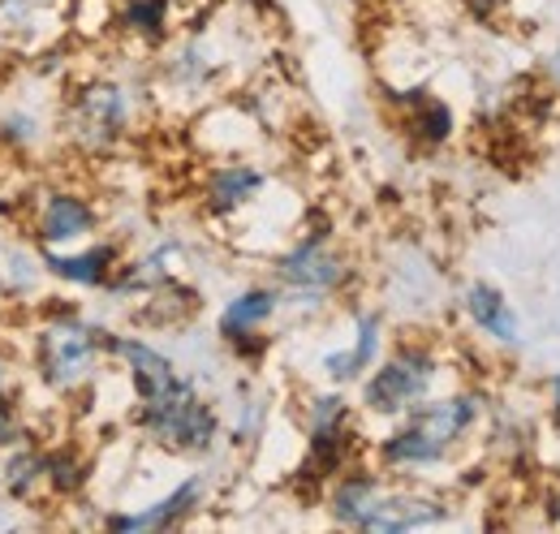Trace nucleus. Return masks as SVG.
<instances>
[{
    "instance_id": "nucleus-6",
    "label": "nucleus",
    "mask_w": 560,
    "mask_h": 534,
    "mask_svg": "<svg viewBox=\"0 0 560 534\" xmlns=\"http://www.w3.org/2000/svg\"><path fill=\"white\" fill-rule=\"evenodd\" d=\"M135 427L155 449L182 453V457H203L220 444V409L195 388L190 375L164 397L135 405Z\"/></svg>"
},
{
    "instance_id": "nucleus-1",
    "label": "nucleus",
    "mask_w": 560,
    "mask_h": 534,
    "mask_svg": "<svg viewBox=\"0 0 560 534\" xmlns=\"http://www.w3.org/2000/svg\"><path fill=\"white\" fill-rule=\"evenodd\" d=\"M488 418V393L483 388H448V393H435L422 405H415L406 418L388 422L384 436H375L371 444V462L384 466L388 474H401V478H422L431 469H444L462 444H470V436L483 427Z\"/></svg>"
},
{
    "instance_id": "nucleus-23",
    "label": "nucleus",
    "mask_w": 560,
    "mask_h": 534,
    "mask_svg": "<svg viewBox=\"0 0 560 534\" xmlns=\"http://www.w3.org/2000/svg\"><path fill=\"white\" fill-rule=\"evenodd\" d=\"M22 440H31V422L22 418V397H18V388L4 384V388H0V453L13 449V444H22Z\"/></svg>"
},
{
    "instance_id": "nucleus-27",
    "label": "nucleus",
    "mask_w": 560,
    "mask_h": 534,
    "mask_svg": "<svg viewBox=\"0 0 560 534\" xmlns=\"http://www.w3.org/2000/svg\"><path fill=\"white\" fill-rule=\"evenodd\" d=\"M544 405H548V418L560 427V371L544 380Z\"/></svg>"
},
{
    "instance_id": "nucleus-22",
    "label": "nucleus",
    "mask_w": 560,
    "mask_h": 534,
    "mask_svg": "<svg viewBox=\"0 0 560 534\" xmlns=\"http://www.w3.org/2000/svg\"><path fill=\"white\" fill-rule=\"evenodd\" d=\"M44 276H48V271H44L39 246L0 237V298H26V293L39 289Z\"/></svg>"
},
{
    "instance_id": "nucleus-4",
    "label": "nucleus",
    "mask_w": 560,
    "mask_h": 534,
    "mask_svg": "<svg viewBox=\"0 0 560 534\" xmlns=\"http://www.w3.org/2000/svg\"><path fill=\"white\" fill-rule=\"evenodd\" d=\"M444 358L431 340H401L393 345L366 375L358 388V414L380 418V422H397L406 418L415 405H422L427 397L440 393V375H444Z\"/></svg>"
},
{
    "instance_id": "nucleus-18",
    "label": "nucleus",
    "mask_w": 560,
    "mask_h": 534,
    "mask_svg": "<svg viewBox=\"0 0 560 534\" xmlns=\"http://www.w3.org/2000/svg\"><path fill=\"white\" fill-rule=\"evenodd\" d=\"M117 35L160 53L177 35V0H117Z\"/></svg>"
},
{
    "instance_id": "nucleus-21",
    "label": "nucleus",
    "mask_w": 560,
    "mask_h": 534,
    "mask_svg": "<svg viewBox=\"0 0 560 534\" xmlns=\"http://www.w3.org/2000/svg\"><path fill=\"white\" fill-rule=\"evenodd\" d=\"M95 478V462L78 444H48L44 449V483L52 500H78Z\"/></svg>"
},
{
    "instance_id": "nucleus-17",
    "label": "nucleus",
    "mask_w": 560,
    "mask_h": 534,
    "mask_svg": "<svg viewBox=\"0 0 560 534\" xmlns=\"http://www.w3.org/2000/svg\"><path fill=\"white\" fill-rule=\"evenodd\" d=\"M388 95H393V104L401 108L406 134L419 138L422 147H444V142L457 134L453 108H448L440 95H431L427 86H401V91H388Z\"/></svg>"
},
{
    "instance_id": "nucleus-9",
    "label": "nucleus",
    "mask_w": 560,
    "mask_h": 534,
    "mask_svg": "<svg viewBox=\"0 0 560 534\" xmlns=\"http://www.w3.org/2000/svg\"><path fill=\"white\" fill-rule=\"evenodd\" d=\"M280 311H284V302H280V285L272 280H259V285H246V289H237L224 306H220V315H215V336L224 340V349L237 358V362H259L264 353H268V324L277 320Z\"/></svg>"
},
{
    "instance_id": "nucleus-20",
    "label": "nucleus",
    "mask_w": 560,
    "mask_h": 534,
    "mask_svg": "<svg viewBox=\"0 0 560 534\" xmlns=\"http://www.w3.org/2000/svg\"><path fill=\"white\" fill-rule=\"evenodd\" d=\"M135 302H139V320L151 324V328H177V324H186L199 311V293L182 276L160 280L155 289H147Z\"/></svg>"
},
{
    "instance_id": "nucleus-15",
    "label": "nucleus",
    "mask_w": 560,
    "mask_h": 534,
    "mask_svg": "<svg viewBox=\"0 0 560 534\" xmlns=\"http://www.w3.org/2000/svg\"><path fill=\"white\" fill-rule=\"evenodd\" d=\"M384 358V315L371 306L353 311V340L346 349H328L319 358V375L337 388L346 384H362V375Z\"/></svg>"
},
{
    "instance_id": "nucleus-24",
    "label": "nucleus",
    "mask_w": 560,
    "mask_h": 534,
    "mask_svg": "<svg viewBox=\"0 0 560 534\" xmlns=\"http://www.w3.org/2000/svg\"><path fill=\"white\" fill-rule=\"evenodd\" d=\"M39 138H44L39 117H31V113H22V108H13V113L0 117V147H9V151H31Z\"/></svg>"
},
{
    "instance_id": "nucleus-31",
    "label": "nucleus",
    "mask_w": 560,
    "mask_h": 534,
    "mask_svg": "<svg viewBox=\"0 0 560 534\" xmlns=\"http://www.w3.org/2000/svg\"><path fill=\"white\" fill-rule=\"evenodd\" d=\"M548 513H552V526H560V491L552 496V504H548Z\"/></svg>"
},
{
    "instance_id": "nucleus-14",
    "label": "nucleus",
    "mask_w": 560,
    "mask_h": 534,
    "mask_svg": "<svg viewBox=\"0 0 560 534\" xmlns=\"http://www.w3.org/2000/svg\"><path fill=\"white\" fill-rule=\"evenodd\" d=\"M44 255V271L70 289H108L117 267L126 264V246L113 237H91L70 251H39Z\"/></svg>"
},
{
    "instance_id": "nucleus-2",
    "label": "nucleus",
    "mask_w": 560,
    "mask_h": 534,
    "mask_svg": "<svg viewBox=\"0 0 560 534\" xmlns=\"http://www.w3.org/2000/svg\"><path fill=\"white\" fill-rule=\"evenodd\" d=\"M353 267L350 251L337 242L332 224H302L277 255H272V280L280 285V302L293 315H319L341 293H350Z\"/></svg>"
},
{
    "instance_id": "nucleus-19",
    "label": "nucleus",
    "mask_w": 560,
    "mask_h": 534,
    "mask_svg": "<svg viewBox=\"0 0 560 534\" xmlns=\"http://www.w3.org/2000/svg\"><path fill=\"white\" fill-rule=\"evenodd\" d=\"M0 491L13 504H35L39 496H48V483H44V444L22 440V444H13V449L0 453Z\"/></svg>"
},
{
    "instance_id": "nucleus-11",
    "label": "nucleus",
    "mask_w": 560,
    "mask_h": 534,
    "mask_svg": "<svg viewBox=\"0 0 560 534\" xmlns=\"http://www.w3.org/2000/svg\"><path fill=\"white\" fill-rule=\"evenodd\" d=\"M268 186H272V177H268L264 164H250V160L229 155V160H220L208 173V182L199 190V202H203L208 220L233 224L237 216H246L250 207H259V202L268 199Z\"/></svg>"
},
{
    "instance_id": "nucleus-16",
    "label": "nucleus",
    "mask_w": 560,
    "mask_h": 534,
    "mask_svg": "<svg viewBox=\"0 0 560 534\" xmlns=\"http://www.w3.org/2000/svg\"><path fill=\"white\" fill-rule=\"evenodd\" d=\"M457 311L466 315V324L475 333H483L500 349H522V320L513 311V302L504 298V289H495L491 280H466L457 289Z\"/></svg>"
},
{
    "instance_id": "nucleus-13",
    "label": "nucleus",
    "mask_w": 560,
    "mask_h": 534,
    "mask_svg": "<svg viewBox=\"0 0 560 534\" xmlns=\"http://www.w3.org/2000/svg\"><path fill=\"white\" fill-rule=\"evenodd\" d=\"M108 353H113V362H121V371H126V380H130V393H135V405L164 397L168 388H177V384L186 380V375L177 371V362H173L164 349H155L151 340H142V336L113 333L108 336Z\"/></svg>"
},
{
    "instance_id": "nucleus-26",
    "label": "nucleus",
    "mask_w": 560,
    "mask_h": 534,
    "mask_svg": "<svg viewBox=\"0 0 560 534\" xmlns=\"http://www.w3.org/2000/svg\"><path fill=\"white\" fill-rule=\"evenodd\" d=\"M22 207H26V195H9V190H0V229L13 224L18 216H26Z\"/></svg>"
},
{
    "instance_id": "nucleus-3",
    "label": "nucleus",
    "mask_w": 560,
    "mask_h": 534,
    "mask_svg": "<svg viewBox=\"0 0 560 534\" xmlns=\"http://www.w3.org/2000/svg\"><path fill=\"white\" fill-rule=\"evenodd\" d=\"M108 336L113 333L104 324L82 320L70 306H52L31 340V362H35L39 384L52 397H78L82 388H91L100 367L113 358Z\"/></svg>"
},
{
    "instance_id": "nucleus-8",
    "label": "nucleus",
    "mask_w": 560,
    "mask_h": 534,
    "mask_svg": "<svg viewBox=\"0 0 560 534\" xmlns=\"http://www.w3.org/2000/svg\"><path fill=\"white\" fill-rule=\"evenodd\" d=\"M22 224H26V233L39 251H70V246L100 237L104 211L91 195H82L73 186H48V190L26 195Z\"/></svg>"
},
{
    "instance_id": "nucleus-28",
    "label": "nucleus",
    "mask_w": 560,
    "mask_h": 534,
    "mask_svg": "<svg viewBox=\"0 0 560 534\" xmlns=\"http://www.w3.org/2000/svg\"><path fill=\"white\" fill-rule=\"evenodd\" d=\"M544 78H548V82H552V86L560 91V44L552 48V53H548V57H544Z\"/></svg>"
},
{
    "instance_id": "nucleus-10",
    "label": "nucleus",
    "mask_w": 560,
    "mask_h": 534,
    "mask_svg": "<svg viewBox=\"0 0 560 534\" xmlns=\"http://www.w3.org/2000/svg\"><path fill=\"white\" fill-rule=\"evenodd\" d=\"M70 22V0H0V48L13 57H48Z\"/></svg>"
},
{
    "instance_id": "nucleus-29",
    "label": "nucleus",
    "mask_w": 560,
    "mask_h": 534,
    "mask_svg": "<svg viewBox=\"0 0 560 534\" xmlns=\"http://www.w3.org/2000/svg\"><path fill=\"white\" fill-rule=\"evenodd\" d=\"M4 384H13V367H9V358L0 353V388H4Z\"/></svg>"
},
{
    "instance_id": "nucleus-7",
    "label": "nucleus",
    "mask_w": 560,
    "mask_h": 534,
    "mask_svg": "<svg viewBox=\"0 0 560 534\" xmlns=\"http://www.w3.org/2000/svg\"><path fill=\"white\" fill-rule=\"evenodd\" d=\"M61 130L86 155L113 151L135 130V86H126L121 78H86L66 100Z\"/></svg>"
},
{
    "instance_id": "nucleus-5",
    "label": "nucleus",
    "mask_w": 560,
    "mask_h": 534,
    "mask_svg": "<svg viewBox=\"0 0 560 534\" xmlns=\"http://www.w3.org/2000/svg\"><path fill=\"white\" fill-rule=\"evenodd\" d=\"M302 431H306V457L298 466L302 483L324 491L341 469L362 462L358 409H353L350 397L337 384L306 397V405H302Z\"/></svg>"
},
{
    "instance_id": "nucleus-25",
    "label": "nucleus",
    "mask_w": 560,
    "mask_h": 534,
    "mask_svg": "<svg viewBox=\"0 0 560 534\" xmlns=\"http://www.w3.org/2000/svg\"><path fill=\"white\" fill-rule=\"evenodd\" d=\"M264 422H268V400L246 397L242 400V414L233 422V444H255L264 436Z\"/></svg>"
},
{
    "instance_id": "nucleus-30",
    "label": "nucleus",
    "mask_w": 560,
    "mask_h": 534,
    "mask_svg": "<svg viewBox=\"0 0 560 534\" xmlns=\"http://www.w3.org/2000/svg\"><path fill=\"white\" fill-rule=\"evenodd\" d=\"M246 4H250V9H255V13H272V9H277V4H272V0H246Z\"/></svg>"
},
{
    "instance_id": "nucleus-12",
    "label": "nucleus",
    "mask_w": 560,
    "mask_h": 534,
    "mask_svg": "<svg viewBox=\"0 0 560 534\" xmlns=\"http://www.w3.org/2000/svg\"><path fill=\"white\" fill-rule=\"evenodd\" d=\"M203 496H208V478H203V474H190V478H182L173 491H164L160 500H151V504H142V509H117V513H108L100 526L117 534L182 531V526L203 509Z\"/></svg>"
}]
</instances>
